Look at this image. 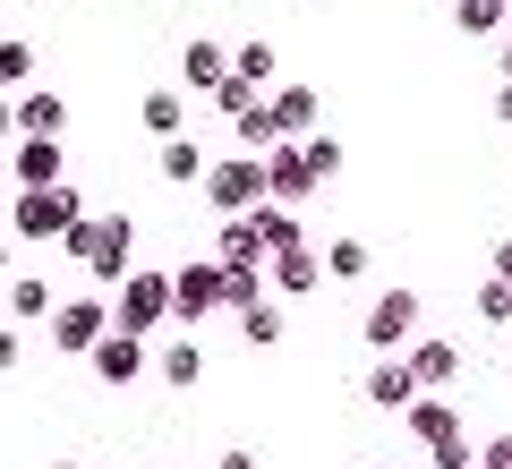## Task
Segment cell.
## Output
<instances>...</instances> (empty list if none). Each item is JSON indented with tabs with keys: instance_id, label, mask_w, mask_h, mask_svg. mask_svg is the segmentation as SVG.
Masks as SVG:
<instances>
[{
	"instance_id": "obj_3",
	"label": "cell",
	"mask_w": 512,
	"mask_h": 469,
	"mask_svg": "<svg viewBox=\"0 0 512 469\" xmlns=\"http://www.w3.org/2000/svg\"><path fill=\"white\" fill-rule=\"evenodd\" d=\"M171 282H180V316H188V325H205V316L231 299V273H222V265H188V273H171Z\"/></svg>"
},
{
	"instance_id": "obj_26",
	"label": "cell",
	"mask_w": 512,
	"mask_h": 469,
	"mask_svg": "<svg viewBox=\"0 0 512 469\" xmlns=\"http://www.w3.org/2000/svg\"><path fill=\"white\" fill-rule=\"evenodd\" d=\"M222 469H256V461H248V452H222Z\"/></svg>"
},
{
	"instance_id": "obj_7",
	"label": "cell",
	"mask_w": 512,
	"mask_h": 469,
	"mask_svg": "<svg viewBox=\"0 0 512 469\" xmlns=\"http://www.w3.org/2000/svg\"><path fill=\"white\" fill-rule=\"evenodd\" d=\"M18 231L43 239V231H77V197H26L18 205Z\"/></svg>"
},
{
	"instance_id": "obj_22",
	"label": "cell",
	"mask_w": 512,
	"mask_h": 469,
	"mask_svg": "<svg viewBox=\"0 0 512 469\" xmlns=\"http://www.w3.org/2000/svg\"><path fill=\"white\" fill-rule=\"evenodd\" d=\"M478 307H487V325H504V316H512V282H487V290H478Z\"/></svg>"
},
{
	"instance_id": "obj_12",
	"label": "cell",
	"mask_w": 512,
	"mask_h": 469,
	"mask_svg": "<svg viewBox=\"0 0 512 469\" xmlns=\"http://www.w3.org/2000/svg\"><path fill=\"white\" fill-rule=\"evenodd\" d=\"M18 128H26V137H52V128H60V103H52V94H26V103H18Z\"/></svg>"
},
{
	"instance_id": "obj_23",
	"label": "cell",
	"mask_w": 512,
	"mask_h": 469,
	"mask_svg": "<svg viewBox=\"0 0 512 469\" xmlns=\"http://www.w3.org/2000/svg\"><path fill=\"white\" fill-rule=\"evenodd\" d=\"M248 342H282V316H274V307H248Z\"/></svg>"
},
{
	"instance_id": "obj_27",
	"label": "cell",
	"mask_w": 512,
	"mask_h": 469,
	"mask_svg": "<svg viewBox=\"0 0 512 469\" xmlns=\"http://www.w3.org/2000/svg\"><path fill=\"white\" fill-rule=\"evenodd\" d=\"M60 469H77V461H60Z\"/></svg>"
},
{
	"instance_id": "obj_10",
	"label": "cell",
	"mask_w": 512,
	"mask_h": 469,
	"mask_svg": "<svg viewBox=\"0 0 512 469\" xmlns=\"http://www.w3.org/2000/svg\"><path fill=\"white\" fill-rule=\"evenodd\" d=\"M308 120H316V94H308V86H282V94H274V128L291 137V128H308Z\"/></svg>"
},
{
	"instance_id": "obj_17",
	"label": "cell",
	"mask_w": 512,
	"mask_h": 469,
	"mask_svg": "<svg viewBox=\"0 0 512 469\" xmlns=\"http://www.w3.org/2000/svg\"><path fill=\"white\" fill-rule=\"evenodd\" d=\"M9 307H18V316H43V307H52V290H43L35 273H18V282H9Z\"/></svg>"
},
{
	"instance_id": "obj_6",
	"label": "cell",
	"mask_w": 512,
	"mask_h": 469,
	"mask_svg": "<svg viewBox=\"0 0 512 469\" xmlns=\"http://www.w3.org/2000/svg\"><path fill=\"white\" fill-rule=\"evenodd\" d=\"M52 342H60V350H94V342H103V307H94V299H69V307L52 316Z\"/></svg>"
},
{
	"instance_id": "obj_13",
	"label": "cell",
	"mask_w": 512,
	"mask_h": 469,
	"mask_svg": "<svg viewBox=\"0 0 512 469\" xmlns=\"http://www.w3.org/2000/svg\"><path fill=\"white\" fill-rule=\"evenodd\" d=\"M163 376H171V384H197V376H205V350H197V342H171V350H163Z\"/></svg>"
},
{
	"instance_id": "obj_9",
	"label": "cell",
	"mask_w": 512,
	"mask_h": 469,
	"mask_svg": "<svg viewBox=\"0 0 512 469\" xmlns=\"http://www.w3.org/2000/svg\"><path fill=\"white\" fill-rule=\"evenodd\" d=\"M308 171H316V163H299V154H274V163H265V180H274V197H308V188H316Z\"/></svg>"
},
{
	"instance_id": "obj_8",
	"label": "cell",
	"mask_w": 512,
	"mask_h": 469,
	"mask_svg": "<svg viewBox=\"0 0 512 469\" xmlns=\"http://www.w3.org/2000/svg\"><path fill=\"white\" fill-rule=\"evenodd\" d=\"M94 367H103L111 384H128L137 367H146V350H137V333H120V342H103V350H94Z\"/></svg>"
},
{
	"instance_id": "obj_4",
	"label": "cell",
	"mask_w": 512,
	"mask_h": 469,
	"mask_svg": "<svg viewBox=\"0 0 512 469\" xmlns=\"http://www.w3.org/2000/svg\"><path fill=\"white\" fill-rule=\"evenodd\" d=\"M205 197H214V205H231V214H239V205H265V197H274V180H265L256 163H222L214 180H205Z\"/></svg>"
},
{
	"instance_id": "obj_15",
	"label": "cell",
	"mask_w": 512,
	"mask_h": 469,
	"mask_svg": "<svg viewBox=\"0 0 512 469\" xmlns=\"http://www.w3.org/2000/svg\"><path fill=\"white\" fill-rule=\"evenodd\" d=\"M316 273H325V256H308V248H282V290H308Z\"/></svg>"
},
{
	"instance_id": "obj_24",
	"label": "cell",
	"mask_w": 512,
	"mask_h": 469,
	"mask_svg": "<svg viewBox=\"0 0 512 469\" xmlns=\"http://www.w3.org/2000/svg\"><path fill=\"white\" fill-rule=\"evenodd\" d=\"M478 469H512V444H504V435H495V444L478 452Z\"/></svg>"
},
{
	"instance_id": "obj_14",
	"label": "cell",
	"mask_w": 512,
	"mask_h": 469,
	"mask_svg": "<svg viewBox=\"0 0 512 469\" xmlns=\"http://www.w3.org/2000/svg\"><path fill=\"white\" fill-rule=\"evenodd\" d=\"M180 77H188V86H214V77H222V52H214V43H188Z\"/></svg>"
},
{
	"instance_id": "obj_21",
	"label": "cell",
	"mask_w": 512,
	"mask_h": 469,
	"mask_svg": "<svg viewBox=\"0 0 512 469\" xmlns=\"http://www.w3.org/2000/svg\"><path fill=\"white\" fill-rule=\"evenodd\" d=\"M197 163H205V154H197V145H188V137H180V145H171V154H163V171H171V180H197Z\"/></svg>"
},
{
	"instance_id": "obj_16",
	"label": "cell",
	"mask_w": 512,
	"mask_h": 469,
	"mask_svg": "<svg viewBox=\"0 0 512 469\" xmlns=\"http://www.w3.org/2000/svg\"><path fill=\"white\" fill-rule=\"evenodd\" d=\"M410 367H419V384H444V376H453V350H444V342H419V350H410Z\"/></svg>"
},
{
	"instance_id": "obj_25",
	"label": "cell",
	"mask_w": 512,
	"mask_h": 469,
	"mask_svg": "<svg viewBox=\"0 0 512 469\" xmlns=\"http://www.w3.org/2000/svg\"><path fill=\"white\" fill-rule=\"evenodd\" d=\"M495 282H512V239H504V256H495Z\"/></svg>"
},
{
	"instance_id": "obj_11",
	"label": "cell",
	"mask_w": 512,
	"mask_h": 469,
	"mask_svg": "<svg viewBox=\"0 0 512 469\" xmlns=\"http://www.w3.org/2000/svg\"><path fill=\"white\" fill-rule=\"evenodd\" d=\"M18 171H26V188H52V171H60V145H18Z\"/></svg>"
},
{
	"instance_id": "obj_28",
	"label": "cell",
	"mask_w": 512,
	"mask_h": 469,
	"mask_svg": "<svg viewBox=\"0 0 512 469\" xmlns=\"http://www.w3.org/2000/svg\"><path fill=\"white\" fill-rule=\"evenodd\" d=\"M504 69H512V52H504Z\"/></svg>"
},
{
	"instance_id": "obj_19",
	"label": "cell",
	"mask_w": 512,
	"mask_h": 469,
	"mask_svg": "<svg viewBox=\"0 0 512 469\" xmlns=\"http://www.w3.org/2000/svg\"><path fill=\"white\" fill-rule=\"evenodd\" d=\"M453 18H461V35H487V26H495V18H504V0H461Z\"/></svg>"
},
{
	"instance_id": "obj_1",
	"label": "cell",
	"mask_w": 512,
	"mask_h": 469,
	"mask_svg": "<svg viewBox=\"0 0 512 469\" xmlns=\"http://www.w3.org/2000/svg\"><path fill=\"white\" fill-rule=\"evenodd\" d=\"M163 307H180V282H171V273H128L120 316H111V325H120V333H146V325H163Z\"/></svg>"
},
{
	"instance_id": "obj_20",
	"label": "cell",
	"mask_w": 512,
	"mask_h": 469,
	"mask_svg": "<svg viewBox=\"0 0 512 469\" xmlns=\"http://www.w3.org/2000/svg\"><path fill=\"white\" fill-rule=\"evenodd\" d=\"M146 128L171 137V128H180V94H146Z\"/></svg>"
},
{
	"instance_id": "obj_2",
	"label": "cell",
	"mask_w": 512,
	"mask_h": 469,
	"mask_svg": "<svg viewBox=\"0 0 512 469\" xmlns=\"http://www.w3.org/2000/svg\"><path fill=\"white\" fill-rule=\"evenodd\" d=\"M410 333H419V290H384V299L367 307V342L393 350V342H410Z\"/></svg>"
},
{
	"instance_id": "obj_18",
	"label": "cell",
	"mask_w": 512,
	"mask_h": 469,
	"mask_svg": "<svg viewBox=\"0 0 512 469\" xmlns=\"http://www.w3.org/2000/svg\"><path fill=\"white\" fill-rule=\"evenodd\" d=\"M325 273H342V282H350V273H367V248H359V239H333V248H325Z\"/></svg>"
},
{
	"instance_id": "obj_5",
	"label": "cell",
	"mask_w": 512,
	"mask_h": 469,
	"mask_svg": "<svg viewBox=\"0 0 512 469\" xmlns=\"http://www.w3.org/2000/svg\"><path fill=\"white\" fill-rule=\"evenodd\" d=\"M367 401H376V410H419V367H410V359H384L376 376H367Z\"/></svg>"
}]
</instances>
